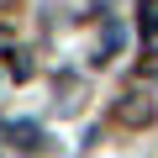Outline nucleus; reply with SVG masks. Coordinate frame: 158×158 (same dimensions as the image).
Instances as JSON below:
<instances>
[{"mask_svg":"<svg viewBox=\"0 0 158 158\" xmlns=\"http://www.w3.org/2000/svg\"><path fill=\"white\" fill-rule=\"evenodd\" d=\"M6 142L11 148H37V121H6Z\"/></svg>","mask_w":158,"mask_h":158,"instance_id":"f03ea898","label":"nucleus"},{"mask_svg":"<svg viewBox=\"0 0 158 158\" xmlns=\"http://www.w3.org/2000/svg\"><path fill=\"white\" fill-rule=\"evenodd\" d=\"M137 11H142V32H158V0H142Z\"/></svg>","mask_w":158,"mask_h":158,"instance_id":"7ed1b4c3","label":"nucleus"},{"mask_svg":"<svg viewBox=\"0 0 158 158\" xmlns=\"http://www.w3.org/2000/svg\"><path fill=\"white\" fill-rule=\"evenodd\" d=\"M148 116H153V100H148V95H127V100L116 106V121H121V127H142Z\"/></svg>","mask_w":158,"mask_h":158,"instance_id":"f257e3e1","label":"nucleus"}]
</instances>
